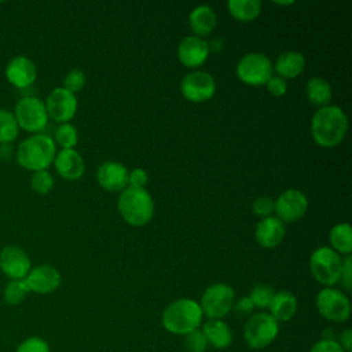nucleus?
<instances>
[{"label":"nucleus","instance_id":"f257e3e1","mask_svg":"<svg viewBox=\"0 0 352 352\" xmlns=\"http://www.w3.org/2000/svg\"><path fill=\"white\" fill-rule=\"evenodd\" d=\"M348 131V118L336 104L319 107L311 120V132L316 144L324 148L338 146Z\"/></svg>","mask_w":352,"mask_h":352},{"label":"nucleus","instance_id":"f03ea898","mask_svg":"<svg viewBox=\"0 0 352 352\" xmlns=\"http://www.w3.org/2000/svg\"><path fill=\"white\" fill-rule=\"evenodd\" d=\"M202 309L195 300L179 298L172 301L162 312V326L173 334L186 336L202 323Z\"/></svg>","mask_w":352,"mask_h":352},{"label":"nucleus","instance_id":"7ed1b4c3","mask_svg":"<svg viewBox=\"0 0 352 352\" xmlns=\"http://www.w3.org/2000/svg\"><path fill=\"white\" fill-rule=\"evenodd\" d=\"M117 209L125 223L132 227H142L154 216V201L146 188L128 186L120 192Z\"/></svg>","mask_w":352,"mask_h":352},{"label":"nucleus","instance_id":"20e7f679","mask_svg":"<svg viewBox=\"0 0 352 352\" xmlns=\"http://www.w3.org/2000/svg\"><path fill=\"white\" fill-rule=\"evenodd\" d=\"M55 155V142L44 133H36L25 139L16 148L18 164L33 172L47 170V168L54 162Z\"/></svg>","mask_w":352,"mask_h":352},{"label":"nucleus","instance_id":"39448f33","mask_svg":"<svg viewBox=\"0 0 352 352\" xmlns=\"http://www.w3.org/2000/svg\"><path fill=\"white\" fill-rule=\"evenodd\" d=\"M342 260L329 246L318 248L309 257V270L314 278L323 286L331 287L340 282Z\"/></svg>","mask_w":352,"mask_h":352},{"label":"nucleus","instance_id":"423d86ee","mask_svg":"<svg viewBox=\"0 0 352 352\" xmlns=\"http://www.w3.org/2000/svg\"><path fill=\"white\" fill-rule=\"evenodd\" d=\"M279 324L267 312H257L249 316L243 327V337L249 348L263 349L278 336Z\"/></svg>","mask_w":352,"mask_h":352},{"label":"nucleus","instance_id":"0eeeda50","mask_svg":"<svg viewBox=\"0 0 352 352\" xmlns=\"http://www.w3.org/2000/svg\"><path fill=\"white\" fill-rule=\"evenodd\" d=\"M236 76L248 85H265L274 76V66L267 55L249 52L236 63Z\"/></svg>","mask_w":352,"mask_h":352},{"label":"nucleus","instance_id":"6e6552de","mask_svg":"<svg viewBox=\"0 0 352 352\" xmlns=\"http://www.w3.org/2000/svg\"><path fill=\"white\" fill-rule=\"evenodd\" d=\"M235 292L227 283H214L205 289L201 298V309L208 319L224 318L234 305Z\"/></svg>","mask_w":352,"mask_h":352},{"label":"nucleus","instance_id":"1a4fd4ad","mask_svg":"<svg viewBox=\"0 0 352 352\" xmlns=\"http://www.w3.org/2000/svg\"><path fill=\"white\" fill-rule=\"evenodd\" d=\"M318 312L330 322H345L351 315L349 298L338 289L323 287L315 300Z\"/></svg>","mask_w":352,"mask_h":352},{"label":"nucleus","instance_id":"9d476101","mask_svg":"<svg viewBox=\"0 0 352 352\" xmlns=\"http://www.w3.org/2000/svg\"><path fill=\"white\" fill-rule=\"evenodd\" d=\"M18 126L28 132H40L47 126L48 114L44 102L34 96L22 98L14 111Z\"/></svg>","mask_w":352,"mask_h":352},{"label":"nucleus","instance_id":"9b49d317","mask_svg":"<svg viewBox=\"0 0 352 352\" xmlns=\"http://www.w3.org/2000/svg\"><path fill=\"white\" fill-rule=\"evenodd\" d=\"M180 92L188 102L204 103L213 98L216 92V81L212 74L195 70L182 78Z\"/></svg>","mask_w":352,"mask_h":352},{"label":"nucleus","instance_id":"f8f14e48","mask_svg":"<svg viewBox=\"0 0 352 352\" xmlns=\"http://www.w3.org/2000/svg\"><path fill=\"white\" fill-rule=\"evenodd\" d=\"M308 209V198L305 194L296 188L283 191L276 201H274V212L283 224L300 220Z\"/></svg>","mask_w":352,"mask_h":352},{"label":"nucleus","instance_id":"ddd939ff","mask_svg":"<svg viewBox=\"0 0 352 352\" xmlns=\"http://www.w3.org/2000/svg\"><path fill=\"white\" fill-rule=\"evenodd\" d=\"M44 104L48 118H52L59 124H66L70 121L76 116L78 106L76 95L63 87L52 89Z\"/></svg>","mask_w":352,"mask_h":352},{"label":"nucleus","instance_id":"4468645a","mask_svg":"<svg viewBox=\"0 0 352 352\" xmlns=\"http://www.w3.org/2000/svg\"><path fill=\"white\" fill-rule=\"evenodd\" d=\"M28 253L18 246H7L0 253V268L11 280L25 279L30 271Z\"/></svg>","mask_w":352,"mask_h":352},{"label":"nucleus","instance_id":"2eb2a0df","mask_svg":"<svg viewBox=\"0 0 352 352\" xmlns=\"http://www.w3.org/2000/svg\"><path fill=\"white\" fill-rule=\"evenodd\" d=\"M209 56L206 40L197 36L184 37L177 45V58L188 69H195L206 62Z\"/></svg>","mask_w":352,"mask_h":352},{"label":"nucleus","instance_id":"dca6fc26","mask_svg":"<svg viewBox=\"0 0 352 352\" xmlns=\"http://www.w3.org/2000/svg\"><path fill=\"white\" fill-rule=\"evenodd\" d=\"M128 169L116 161H106L96 169V182L110 192L122 191L128 187Z\"/></svg>","mask_w":352,"mask_h":352},{"label":"nucleus","instance_id":"f3484780","mask_svg":"<svg viewBox=\"0 0 352 352\" xmlns=\"http://www.w3.org/2000/svg\"><path fill=\"white\" fill-rule=\"evenodd\" d=\"M25 282L29 287V292H34L38 294H47L59 287L60 274L55 267L43 264V265H38V267L30 270L25 278Z\"/></svg>","mask_w":352,"mask_h":352},{"label":"nucleus","instance_id":"a211bd4d","mask_svg":"<svg viewBox=\"0 0 352 352\" xmlns=\"http://www.w3.org/2000/svg\"><path fill=\"white\" fill-rule=\"evenodd\" d=\"M36 65L23 55L12 58L6 66V77L16 88L30 87L36 81Z\"/></svg>","mask_w":352,"mask_h":352},{"label":"nucleus","instance_id":"6ab92c4d","mask_svg":"<svg viewBox=\"0 0 352 352\" xmlns=\"http://www.w3.org/2000/svg\"><path fill=\"white\" fill-rule=\"evenodd\" d=\"M285 224L275 216L261 219L254 230V238L264 249H274L279 246L285 238Z\"/></svg>","mask_w":352,"mask_h":352},{"label":"nucleus","instance_id":"aec40b11","mask_svg":"<svg viewBox=\"0 0 352 352\" xmlns=\"http://www.w3.org/2000/svg\"><path fill=\"white\" fill-rule=\"evenodd\" d=\"M54 164L58 175L66 180H77L85 170L84 160L74 148H66L56 153Z\"/></svg>","mask_w":352,"mask_h":352},{"label":"nucleus","instance_id":"412c9836","mask_svg":"<svg viewBox=\"0 0 352 352\" xmlns=\"http://www.w3.org/2000/svg\"><path fill=\"white\" fill-rule=\"evenodd\" d=\"M216 22L217 18L213 8L205 4L194 7L188 15V25L191 32L194 33L192 36L201 38L209 36V33L213 32V29L216 28Z\"/></svg>","mask_w":352,"mask_h":352},{"label":"nucleus","instance_id":"4be33fe9","mask_svg":"<svg viewBox=\"0 0 352 352\" xmlns=\"http://www.w3.org/2000/svg\"><path fill=\"white\" fill-rule=\"evenodd\" d=\"M272 66L274 72H276L279 77L289 80L302 73L305 67V58L300 51H286L276 58L275 65Z\"/></svg>","mask_w":352,"mask_h":352},{"label":"nucleus","instance_id":"5701e85b","mask_svg":"<svg viewBox=\"0 0 352 352\" xmlns=\"http://www.w3.org/2000/svg\"><path fill=\"white\" fill-rule=\"evenodd\" d=\"M270 315L276 322H287L297 312V298L292 292L280 290L274 294L270 304Z\"/></svg>","mask_w":352,"mask_h":352},{"label":"nucleus","instance_id":"b1692460","mask_svg":"<svg viewBox=\"0 0 352 352\" xmlns=\"http://www.w3.org/2000/svg\"><path fill=\"white\" fill-rule=\"evenodd\" d=\"M201 331L204 333L208 344L217 349H224L232 342V331L221 319H208Z\"/></svg>","mask_w":352,"mask_h":352},{"label":"nucleus","instance_id":"393cba45","mask_svg":"<svg viewBox=\"0 0 352 352\" xmlns=\"http://www.w3.org/2000/svg\"><path fill=\"white\" fill-rule=\"evenodd\" d=\"M305 95L312 104L319 107L327 106L330 104L333 96L331 85L327 80L322 77H312L305 84Z\"/></svg>","mask_w":352,"mask_h":352},{"label":"nucleus","instance_id":"a878e982","mask_svg":"<svg viewBox=\"0 0 352 352\" xmlns=\"http://www.w3.org/2000/svg\"><path fill=\"white\" fill-rule=\"evenodd\" d=\"M227 10L234 19L249 22L260 15L261 3L258 0H230L227 3Z\"/></svg>","mask_w":352,"mask_h":352},{"label":"nucleus","instance_id":"bb28decb","mask_svg":"<svg viewBox=\"0 0 352 352\" xmlns=\"http://www.w3.org/2000/svg\"><path fill=\"white\" fill-rule=\"evenodd\" d=\"M329 241L331 249L336 253L341 254H351L352 252V228L348 223H338L336 224L329 234Z\"/></svg>","mask_w":352,"mask_h":352},{"label":"nucleus","instance_id":"cd10ccee","mask_svg":"<svg viewBox=\"0 0 352 352\" xmlns=\"http://www.w3.org/2000/svg\"><path fill=\"white\" fill-rule=\"evenodd\" d=\"M18 122L14 113L0 109V143H11L18 136Z\"/></svg>","mask_w":352,"mask_h":352},{"label":"nucleus","instance_id":"c85d7f7f","mask_svg":"<svg viewBox=\"0 0 352 352\" xmlns=\"http://www.w3.org/2000/svg\"><path fill=\"white\" fill-rule=\"evenodd\" d=\"M28 293L29 287L25 279L10 280L4 287V301L10 305H18L25 300Z\"/></svg>","mask_w":352,"mask_h":352},{"label":"nucleus","instance_id":"c756f323","mask_svg":"<svg viewBox=\"0 0 352 352\" xmlns=\"http://www.w3.org/2000/svg\"><path fill=\"white\" fill-rule=\"evenodd\" d=\"M274 294H275V290L272 289V286L265 283H258L252 287L250 294L248 297L250 298L253 307L268 308L274 298Z\"/></svg>","mask_w":352,"mask_h":352},{"label":"nucleus","instance_id":"7c9ffc66","mask_svg":"<svg viewBox=\"0 0 352 352\" xmlns=\"http://www.w3.org/2000/svg\"><path fill=\"white\" fill-rule=\"evenodd\" d=\"M78 140V133L77 129L66 122V124H60L56 131H55V142L62 147V150L66 148H74V146L77 144Z\"/></svg>","mask_w":352,"mask_h":352},{"label":"nucleus","instance_id":"2f4dec72","mask_svg":"<svg viewBox=\"0 0 352 352\" xmlns=\"http://www.w3.org/2000/svg\"><path fill=\"white\" fill-rule=\"evenodd\" d=\"M30 186L37 194H48L54 187V177L48 170H37L32 175Z\"/></svg>","mask_w":352,"mask_h":352},{"label":"nucleus","instance_id":"473e14b6","mask_svg":"<svg viewBox=\"0 0 352 352\" xmlns=\"http://www.w3.org/2000/svg\"><path fill=\"white\" fill-rule=\"evenodd\" d=\"M85 82H87L85 73L80 69H73L65 76L63 88L76 95V92H80L84 88Z\"/></svg>","mask_w":352,"mask_h":352},{"label":"nucleus","instance_id":"72a5a7b5","mask_svg":"<svg viewBox=\"0 0 352 352\" xmlns=\"http://www.w3.org/2000/svg\"><path fill=\"white\" fill-rule=\"evenodd\" d=\"M184 348L187 352H205L208 348V341L204 333L197 329L184 336Z\"/></svg>","mask_w":352,"mask_h":352},{"label":"nucleus","instance_id":"f704fd0d","mask_svg":"<svg viewBox=\"0 0 352 352\" xmlns=\"http://www.w3.org/2000/svg\"><path fill=\"white\" fill-rule=\"evenodd\" d=\"M16 352H50V346L43 338L29 337L19 344Z\"/></svg>","mask_w":352,"mask_h":352},{"label":"nucleus","instance_id":"c9c22d12","mask_svg":"<svg viewBox=\"0 0 352 352\" xmlns=\"http://www.w3.org/2000/svg\"><path fill=\"white\" fill-rule=\"evenodd\" d=\"M252 210L258 217H268L274 212V201L270 197H258L253 201Z\"/></svg>","mask_w":352,"mask_h":352},{"label":"nucleus","instance_id":"e433bc0d","mask_svg":"<svg viewBox=\"0 0 352 352\" xmlns=\"http://www.w3.org/2000/svg\"><path fill=\"white\" fill-rule=\"evenodd\" d=\"M309 352H344L337 340L334 338H322L315 342Z\"/></svg>","mask_w":352,"mask_h":352},{"label":"nucleus","instance_id":"4c0bfd02","mask_svg":"<svg viewBox=\"0 0 352 352\" xmlns=\"http://www.w3.org/2000/svg\"><path fill=\"white\" fill-rule=\"evenodd\" d=\"M148 183V175L144 169L142 168H135L129 172L128 175V186L131 187H138V188H144L146 184Z\"/></svg>","mask_w":352,"mask_h":352},{"label":"nucleus","instance_id":"58836bf2","mask_svg":"<svg viewBox=\"0 0 352 352\" xmlns=\"http://www.w3.org/2000/svg\"><path fill=\"white\" fill-rule=\"evenodd\" d=\"M268 92L274 96H283L287 91V82L279 76H272L265 84Z\"/></svg>","mask_w":352,"mask_h":352},{"label":"nucleus","instance_id":"ea45409f","mask_svg":"<svg viewBox=\"0 0 352 352\" xmlns=\"http://www.w3.org/2000/svg\"><path fill=\"white\" fill-rule=\"evenodd\" d=\"M340 280H341L342 286H344L346 290H351V287H352V258H351V254H348V256L342 260Z\"/></svg>","mask_w":352,"mask_h":352},{"label":"nucleus","instance_id":"a19ab883","mask_svg":"<svg viewBox=\"0 0 352 352\" xmlns=\"http://www.w3.org/2000/svg\"><path fill=\"white\" fill-rule=\"evenodd\" d=\"M253 304L250 301V298L248 296L245 297H241L239 300L234 301V305H232V309L236 315L239 316H246V315H250L253 312Z\"/></svg>","mask_w":352,"mask_h":352},{"label":"nucleus","instance_id":"79ce46f5","mask_svg":"<svg viewBox=\"0 0 352 352\" xmlns=\"http://www.w3.org/2000/svg\"><path fill=\"white\" fill-rule=\"evenodd\" d=\"M340 346L344 349V352H351L352 351V330L345 329L338 334V341Z\"/></svg>","mask_w":352,"mask_h":352},{"label":"nucleus","instance_id":"37998d69","mask_svg":"<svg viewBox=\"0 0 352 352\" xmlns=\"http://www.w3.org/2000/svg\"><path fill=\"white\" fill-rule=\"evenodd\" d=\"M12 144L11 143H0V158L10 160L12 155Z\"/></svg>","mask_w":352,"mask_h":352},{"label":"nucleus","instance_id":"c03bdc74","mask_svg":"<svg viewBox=\"0 0 352 352\" xmlns=\"http://www.w3.org/2000/svg\"><path fill=\"white\" fill-rule=\"evenodd\" d=\"M206 43H208L209 52H219L223 48V41L220 38H213V40L206 41Z\"/></svg>","mask_w":352,"mask_h":352},{"label":"nucleus","instance_id":"a18cd8bd","mask_svg":"<svg viewBox=\"0 0 352 352\" xmlns=\"http://www.w3.org/2000/svg\"><path fill=\"white\" fill-rule=\"evenodd\" d=\"M275 4H280V6H289V4H293V1H274Z\"/></svg>","mask_w":352,"mask_h":352}]
</instances>
